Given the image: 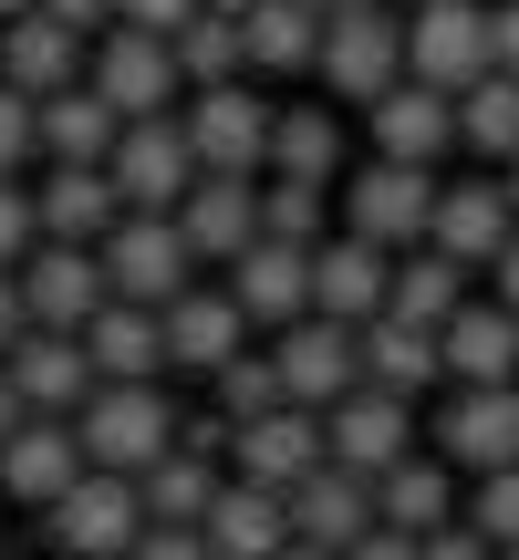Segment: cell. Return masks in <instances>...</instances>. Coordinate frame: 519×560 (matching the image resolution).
I'll return each mask as SVG.
<instances>
[{
    "label": "cell",
    "mask_w": 519,
    "mask_h": 560,
    "mask_svg": "<svg viewBox=\"0 0 519 560\" xmlns=\"http://www.w3.org/2000/svg\"><path fill=\"white\" fill-rule=\"evenodd\" d=\"M83 457L104 467V478H146L157 457H177V405L157 395V384H94V405H83Z\"/></svg>",
    "instance_id": "6da1fadb"
},
{
    "label": "cell",
    "mask_w": 519,
    "mask_h": 560,
    "mask_svg": "<svg viewBox=\"0 0 519 560\" xmlns=\"http://www.w3.org/2000/svg\"><path fill=\"white\" fill-rule=\"evenodd\" d=\"M104 177H115L125 219H177L208 166H198V145H187V115H157V125H125V145H115Z\"/></svg>",
    "instance_id": "7a4b0ae2"
},
{
    "label": "cell",
    "mask_w": 519,
    "mask_h": 560,
    "mask_svg": "<svg viewBox=\"0 0 519 560\" xmlns=\"http://www.w3.org/2000/svg\"><path fill=\"white\" fill-rule=\"evenodd\" d=\"M437 198H447V187L426 177V166L374 156L364 177H343V229L374 240V249H426V240H437Z\"/></svg>",
    "instance_id": "3957f363"
},
{
    "label": "cell",
    "mask_w": 519,
    "mask_h": 560,
    "mask_svg": "<svg viewBox=\"0 0 519 560\" xmlns=\"http://www.w3.org/2000/svg\"><path fill=\"white\" fill-rule=\"evenodd\" d=\"M322 83H333V104H364L374 115L384 94L405 83V11H333V32H322Z\"/></svg>",
    "instance_id": "277c9868"
},
{
    "label": "cell",
    "mask_w": 519,
    "mask_h": 560,
    "mask_svg": "<svg viewBox=\"0 0 519 560\" xmlns=\"http://www.w3.org/2000/svg\"><path fill=\"white\" fill-rule=\"evenodd\" d=\"M187 145H198L208 177H270L280 145V104H260L250 83H219V94H187Z\"/></svg>",
    "instance_id": "5b68a950"
},
{
    "label": "cell",
    "mask_w": 519,
    "mask_h": 560,
    "mask_svg": "<svg viewBox=\"0 0 519 560\" xmlns=\"http://www.w3.org/2000/svg\"><path fill=\"white\" fill-rule=\"evenodd\" d=\"M53 520V550L62 560H136V540L157 520H146V488L136 478H104V467H83V488L62 509H42Z\"/></svg>",
    "instance_id": "8992f818"
},
{
    "label": "cell",
    "mask_w": 519,
    "mask_h": 560,
    "mask_svg": "<svg viewBox=\"0 0 519 560\" xmlns=\"http://www.w3.org/2000/svg\"><path fill=\"white\" fill-rule=\"evenodd\" d=\"M499 73V52H488V11L478 0H426L416 21H405V83H437V94H468V83Z\"/></svg>",
    "instance_id": "52a82bcc"
},
{
    "label": "cell",
    "mask_w": 519,
    "mask_h": 560,
    "mask_svg": "<svg viewBox=\"0 0 519 560\" xmlns=\"http://www.w3.org/2000/svg\"><path fill=\"white\" fill-rule=\"evenodd\" d=\"M198 249H187L177 219H125L115 240H104V280H115V301H136V312H177L187 291H198Z\"/></svg>",
    "instance_id": "ba28073f"
},
{
    "label": "cell",
    "mask_w": 519,
    "mask_h": 560,
    "mask_svg": "<svg viewBox=\"0 0 519 560\" xmlns=\"http://www.w3.org/2000/svg\"><path fill=\"white\" fill-rule=\"evenodd\" d=\"M270 353H280V384H291V405H312V416H333L343 395H364V332H354V322H333V312L291 322Z\"/></svg>",
    "instance_id": "9c48e42d"
},
{
    "label": "cell",
    "mask_w": 519,
    "mask_h": 560,
    "mask_svg": "<svg viewBox=\"0 0 519 560\" xmlns=\"http://www.w3.org/2000/svg\"><path fill=\"white\" fill-rule=\"evenodd\" d=\"M83 83H94V94L115 104L125 125H157V115H166V94H187V73H177V42H157V32H125V21L104 32V52H94V73H83Z\"/></svg>",
    "instance_id": "30bf717a"
},
{
    "label": "cell",
    "mask_w": 519,
    "mask_h": 560,
    "mask_svg": "<svg viewBox=\"0 0 519 560\" xmlns=\"http://www.w3.org/2000/svg\"><path fill=\"white\" fill-rule=\"evenodd\" d=\"M21 301H32V332H83V322L115 301L104 249H62V240H42L32 260H21Z\"/></svg>",
    "instance_id": "8fae6325"
},
{
    "label": "cell",
    "mask_w": 519,
    "mask_h": 560,
    "mask_svg": "<svg viewBox=\"0 0 519 560\" xmlns=\"http://www.w3.org/2000/svg\"><path fill=\"white\" fill-rule=\"evenodd\" d=\"M322 425H333V467H354V478H395V467L416 457V405H405V395H384V384L343 395Z\"/></svg>",
    "instance_id": "7c38bea8"
},
{
    "label": "cell",
    "mask_w": 519,
    "mask_h": 560,
    "mask_svg": "<svg viewBox=\"0 0 519 560\" xmlns=\"http://www.w3.org/2000/svg\"><path fill=\"white\" fill-rule=\"evenodd\" d=\"M229 467H240L250 488H280L291 499L312 467H333V425L312 416V405H280V416H260V425H240V446H229Z\"/></svg>",
    "instance_id": "4fadbf2b"
},
{
    "label": "cell",
    "mask_w": 519,
    "mask_h": 560,
    "mask_svg": "<svg viewBox=\"0 0 519 560\" xmlns=\"http://www.w3.org/2000/svg\"><path fill=\"white\" fill-rule=\"evenodd\" d=\"M83 467H94V457H83V425L73 416H32L11 446H0V488H11L21 509H62L83 488Z\"/></svg>",
    "instance_id": "5bb4252c"
},
{
    "label": "cell",
    "mask_w": 519,
    "mask_h": 560,
    "mask_svg": "<svg viewBox=\"0 0 519 560\" xmlns=\"http://www.w3.org/2000/svg\"><path fill=\"white\" fill-rule=\"evenodd\" d=\"M312 312H333V322H384L395 312V249H374V240H354V229H343V240H322L312 249Z\"/></svg>",
    "instance_id": "9a60e30c"
},
{
    "label": "cell",
    "mask_w": 519,
    "mask_h": 560,
    "mask_svg": "<svg viewBox=\"0 0 519 560\" xmlns=\"http://www.w3.org/2000/svg\"><path fill=\"white\" fill-rule=\"evenodd\" d=\"M509 240H519V198H509L499 166H488V177H458L437 198V240L426 249H447V260H468V270H499Z\"/></svg>",
    "instance_id": "2e32d148"
},
{
    "label": "cell",
    "mask_w": 519,
    "mask_h": 560,
    "mask_svg": "<svg viewBox=\"0 0 519 560\" xmlns=\"http://www.w3.org/2000/svg\"><path fill=\"white\" fill-rule=\"evenodd\" d=\"M364 529H384V509H374V478H354V467H312V478L291 488V540L301 550H354Z\"/></svg>",
    "instance_id": "e0dca14e"
},
{
    "label": "cell",
    "mask_w": 519,
    "mask_h": 560,
    "mask_svg": "<svg viewBox=\"0 0 519 560\" xmlns=\"http://www.w3.org/2000/svg\"><path fill=\"white\" fill-rule=\"evenodd\" d=\"M437 446H447L458 467H478V478L519 467V384H458V405H447Z\"/></svg>",
    "instance_id": "ac0fdd59"
},
{
    "label": "cell",
    "mask_w": 519,
    "mask_h": 560,
    "mask_svg": "<svg viewBox=\"0 0 519 560\" xmlns=\"http://www.w3.org/2000/svg\"><path fill=\"white\" fill-rule=\"evenodd\" d=\"M83 73H94V62H83V32H62V21L21 11L11 32H0V83H11V94L53 104V94H73Z\"/></svg>",
    "instance_id": "d6986e66"
},
{
    "label": "cell",
    "mask_w": 519,
    "mask_h": 560,
    "mask_svg": "<svg viewBox=\"0 0 519 560\" xmlns=\"http://www.w3.org/2000/svg\"><path fill=\"white\" fill-rule=\"evenodd\" d=\"M229 301H240L260 332H291V322H312V249L260 240L250 260H229Z\"/></svg>",
    "instance_id": "ffe728a7"
},
{
    "label": "cell",
    "mask_w": 519,
    "mask_h": 560,
    "mask_svg": "<svg viewBox=\"0 0 519 560\" xmlns=\"http://www.w3.org/2000/svg\"><path fill=\"white\" fill-rule=\"evenodd\" d=\"M32 198H42V240H62V249H104L125 229V198L104 166H53Z\"/></svg>",
    "instance_id": "44dd1931"
},
{
    "label": "cell",
    "mask_w": 519,
    "mask_h": 560,
    "mask_svg": "<svg viewBox=\"0 0 519 560\" xmlns=\"http://www.w3.org/2000/svg\"><path fill=\"white\" fill-rule=\"evenodd\" d=\"M11 384H21V405H32V416H83V405H94V353H83V332H32L11 353Z\"/></svg>",
    "instance_id": "7402d4cb"
},
{
    "label": "cell",
    "mask_w": 519,
    "mask_h": 560,
    "mask_svg": "<svg viewBox=\"0 0 519 560\" xmlns=\"http://www.w3.org/2000/svg\"><path fill=\"white\" fill-rule=\"evenodd\" d=\"M177 229H187L198 260H250L260 249V177H198L187 208H177Z\"/></svg>",
    "instance_id": "603a6c76"
},
{
    "label": "cell",
    "mask_w": 519,
    "mask_h": 560,
    "mask_svg": "<svg viewBox=\"0 0 519 560\" xmlns=\"http://www.w3.org/2000/svg\"><path fill=\"white\" fill-rule=\"evenodd\" d=\"M447 145H458V94H437V83H395V94L374 104V156L437 166Z\"/></svg>",
    "instance_id": "cb8c5ba5"
},
{
    "label": "cell",
    "mask_w": 519,
    "mask_h": 560,
    "mask_svg": "<svg viewBox=\"0 0 519 560\" xmlns=\"http://www.w3.org/2000/svg\"><path fill=\"white\" fill-rule=\"evenodd\" d=\"M83 353H94V374L104 384H157L166 363V312H136V301H104L94 322H83Z\"/></svg>",
    "instance_id": "d4e9b609"
},
{
    "label": "cell",
    "mask_w": 519,
    "mask_h": 560,
    "mask_svg": "<svg viewBox=\"0 0 519 560\" xmlns=\"http://www.w3.org/2000/svg\"><path fill=\"white\" fill-rule=\"evenodd\" d=\"M208 550H219V560H280V550H291V499L229 478L219 509H208Z\"/></svg>",
    "instance_id": "484cf974"
},
{
    "label": "cell",
    "mask_w": 519,
    "mask_h": 560,
    "mask_svg": "<svg viewBox=\"0 0 519 560\" xmlns=\"http://www.w3.org/2000/svg\"><path fill=\"white\" fill-rule=\"evenodd\" d=\"M437 374H447V332H426V322H405V312L364 322V384H384V395L416 405Z\"/></svg>",
    "instance_id": "4316f807"
},
{
    "label": "cell",
    "mask_w": 519,
    "mask_h": 560,
    "mask_svg": "<svg viewBox=\"0 0 519 560\" xmlns=\"http://www.w3.org/2000/svg\"><path fill=\"white\" fill-rule=\"evenodd\" d=\"M240 342H250V312H240L229 291H187L177 312H166V353H177L187 374H229Z\"/></svg>",
    "instance_id": "83f0119b"
},
{
    "label": "cell",
    "mask_w": 519,
    "mask_h": 560,
    "mask_svg": "<svg viewBox=\"0 0 519 560\" xmlns=\"http://www.w3.org/2000/svg\"><path fill=\"white\" fill-rule=\"evenodd\" d=\"M115 145H125V115L94 94V83H73V94L42 104V156L53 166H115Z\"/></svg>",
    "instance_id": "f1b7e54d"
},
{
    "label": "cell",
    "mask_w": 519,
    "mask_h": 560,
    "mask_svg": "<svg viewBox=\"0 0 519 560\" xmlns=\"http://www.w3.org/2000/svg\"><path fill=\"white\" fill-rule=\"evenodd\" d=\"M447 374L458 384H519V312L509 301H468L447 322Z\"/></svg>",
    "instance_id": "f546056e"
},
{
    "label": "cell",
    "mask_w": 519,
    "mask_h": 560,
    "mask_svg": "<svg viewBox=\"0 0 519 560\" xmlns=\"http://www.w3.org/2000/svg\"><path fill=\"white\" fill-rule=\"evenodd\" d=\"M322 32L333 21L312 0H260L250 11V73H322Z\"/></svg>",
    "instance_id": "4dcf8cb0"
},
{
    "label": "cell",
    "mask_w": 519,
    "mask_h": 560,
    "mask_svg": "<svg viewBox=\"0 0 519 560\" xmlns=\"http://www.w3.org/2000/svg\"><path fill=\"white\" fill-rule=\"evenodd\" d=\"M374 509H384V529H405V540H437V529H458V488H447L437 457H405L395 478H374Z\"/></svg>",
    "instance_id": "1f68e13d"
},
{
    "label": "cell",
    "mask_w": 519,
    "mask_h": 560,
    "mask_svg": "<svg viewBox=\"0 0 519 560\" xmlns=\"http://www.w3.org/2000/svg\"><path fill=\"white\" fill-rule=\"evenodd\" d=\"M146 520H157V529H208V509H219V457H187V446H177V457H157V467H146Z\"/></svg>",
    "instance_id": "d6a6232c"
},
{
    "label": "cell",
    "mask_w": 519,
    "mask_h": 560,
    "mask_svg": "<svg viewBox=\"0 0 519 560\" xmlns=\"http://www.w3.org/2000/svg\"><path fill=\"white\" fill-rule=\"evenodd\" d=\"M270 177H301V187H333L343 177V115H333V104H291V115H280Z\"/></svg>",
    "instance_id": "836d02e7"
},
{
    "label": "cell",
    "mask_w": 519,
    "mask_h": 560,
    "mask_svg": "<svg viewBox=\"0 0 519 560\" xmlns=\"http://www.w3.org/2000/svg\"><path fill=\"white\" fill-rule=\"evenodd\" d=\"M177 73H187V94L250 83V21H229V11H198V21L177 32Z\"/></svg>",
    "instance_id": "e575fe53"
},
{
    "label": "cell",
    "mask_w": 519,
    "mask_h": 560,
    "mask_svg": "<svg viewBox=\"0 0 519 560\" xmlns=\"http://www.w3.org/2000/svg\"><path fill=\"white\" fill-rule=\"evenodd\" d=\"M395 312L426 322V332H447V322L468 312V260H447V249H405V260H395Z\"/></svg>",
    "instance_id": "d590c367"
},
{
    "label": "cell",
    "mask_w": 519,
    "mask_h": 560,
    "mask_svg": "<svg viewBox=\"0 0 519 560\" xmlns=\"http://www.w3.org/2000/svg\"><path fill=\"white\" fill-rule=\"evenodd\" d=\"M458 145H478L488 166H519V73H488L458 94Z\"/></svg>",
    "instance_id": "8d00e7d4"
},
{
    "label": "cell",
    "mask_w": 519,
    "mask_h": 560,
    "mask_svg": "<svg viewBox=\"0 0 519 560\" xmlns=\"http://www.w3.org/2000/svg\"><path fill=\"white\" fill-rule=\"evenodd\" d=\"M322 198H333V187L270 177V187H260V240H280V249H322Z\"/></svg>",
    "instance_id": "74e56055"
},
{
    "label": "cell",
    "mask_w": 519,
    "mask_h": 560,
    "mask_svg": "<svg viewBox=\"0 0 519 560\" xmlns=\"http://www.w3.org/2000/svg\"><path fill=\"white\" fill-rule=\"evenodd\" d=\"M219 405H229V416H240V425L280 416V405H291V384H280V353H240V363H229V374H219Z\"/></svg>",
    "instance_id": "f35d334b"
},
{
    "label": "cell",
    "mask_w": 519,
    "mask_h": 560,
    "mask_svg": "<svg viewBox=\"0 0 519 560\" xmlns=\"http://www.w3.org/2000/svg\"><path fill=\"white\" fill-rule=\"evenodd\" d=\"M468 529H478V540H499V550H519V467L478 478V499H468Z\"/></svg>",
    "instance_id": "ab89813d"
},
{
    "label": "cell",
    "mask_w": 519,
    "mask_h": 560,
    "mask_svg": "<svg viewBox=\"0 0 519 560\" xmlns=\"http://www.w3.org/2000/svg\"><path fill=\"white\" fill-rule=\"evenodd\" d=\"M32 249H42V198L21 177H0V270H21Z\"/></svg>",
    "instance_id": "60d3db41"
},
{
    "label": "cell",
    "mask_w": 519,
    "mask_h": 560,
    "mask_svg": "<svg viewBox=\"0 0 519 560\" xmlns=\"http://www.w3.org/2000/svg\"><path fill=\"white\" fill-rule=\"evenodd\" d=\"M32 156H42V104L0 83V177H21Z\"/></svg>",
    "instance_id": "b9f144b4"
},
{
    "label": "cell",
    "mask_w": 519,
    "mask_h": 560,
    "mask_svg": "<svg viewBox=\"0 0 519 560\" xmlns=\"http://www.w3.org/2000/svg\"><path fill=\"white\" fill-rule=\"evenodd\" d=\"M198 11H208V0H115V21H125V32H157V42H177Z\"/></svg>",
    "instance_id": "7bdbcfd3"
},
{
    "label": "cell",
    "mask_w": 519,
    "mask_h": 560,
    "mask_svg": "<svg viewBox=\"0 0 519 560\" xmlns=\"http://www.w3.org/2000/svg\"><path fill=\"white\" fill-rule=\"evenodd\" d=\"M32 342V301H21V270H0V363Z\"/></svg>",
    "instance_id": "ee69618b"
},
{
    "label": "cell",
    "mask_w": 519,
    "mask_h": 560,
    "mask_svg": "<svg viewBox=\"0 0 519 560\" xmlns=\"http://www.w3.org/2000/svg\"><path fill=\"white\" fill-rule=\"evenodd\" d=\"M136 560H219V550H208V529H146Z\"/></svg>",
    "instance_id": "f6af8a7d"
},
{
    "label": "cell",
    "mask_w": 519,
    "mask_h": 560,
    "mask_svg": "<svg viewBox=\"0 0 519 560\" xmlns=\"http://www.w3.org/2000/svg\"><path fill=\"white\" fill-rule=\"evenodd\" d=\"M426 560H499V540H478V529H437V540H426Z\"/></svg>",
    "instance_id": "bcb514c9"
},
{
    "label": "cell",
    "mask_w": 519,
    "mask_h": 560,
    "mask_svg": "<svg viewBox=\"0 0 519 560\" xmlns=\"http://www.w3.org/2000/svg\"><path fill=\"white\" fill-rule=\"evenodd\" d=\"M343 560H426V540H405V529H364Z\"/></svg>",
    "instance_id": "7dc6e473"
},
{
    "label": "cell",
    "mask_w": 519,
    "mask_h": 560,
    "mask_svg": "<svg viewBox=\"0 0 519 560\" xmlns=\"http://www.w3.org/2000/svg\"><path fill=\"white\" fill-rule=\"evenodd\" d=\"M42 21H62V32H104L115 0H42Z\"/></svg>",
    "instance_id": "c3c4849f"
},
{
    "label": "cell",
    "mask_w": 519,
    "mask_h": 560,
    "mask_svg": "<svg viewBox=\"0 0 519 560\" xmlns=\"http://www.w3.org/2000/svg\"><path fill=\"white\" fill-rule=\"evenodd\" d=\"M488 52H499V73H519V0L488 11Z\"/></svg>",
    "instance_id": "681fc988"
},
{
    "label": "cell",
    "mask_w": 519,
    "mask_h": 560,
    "mask_svg": "<svg viewBox=\"0 0 519 560\" xmlns=\"http://www.w3.org/2000/svg\"><path fill=\"white\" fill-rule=\"evenodd\" d=\"M21 425H32V405H21V384H11V363H0V446H11Z\"/></svg>",
    "instance_id": "f907efd6"
},
{
    "label": "cell",
    "mask_w": 519,
    "mask_h": 560,
    "mask_svg": "<svg viewBox=\"0 0 519 560\" xmlns=\"http://www.w3.org/2000/svg\"><path fill=\"white\" fill-rule=\"evenodd\" d=\"M499 301H509V312H519V240L499 249Z\"/></svg>",
    "instance_id": "816d5d0a"
},
{
    "label": "cell",
    "mask_w": 519,
    "mask_h": 560,
    "mask_svg": "<svg viewBox=\"0 0 519 560\" xmlns=\"http://www.w3.org/2000/svg\"><path fill=\"white\" fill-rule=\"evenodd\" d=\"M312 11H322V21H333V11H374V0H312Z\"/></svg>",
    "instance_id": "f5cc1de1"
},
{
    "label": "cell",
    "mask_w": 519,
    "mask_h": 560,
    "mask_svg": "<svg viewBox=\"0 0 519 560\" xmlns=\"http://www.w3.org/2000/svg\"><path fill=\"white\" fill-rule=\"evenodd\" d=\"M21 11H42V0H0V32H11V21H21Z\"/></svg>",
    "instance_id": "db71d44e"
},
{
    "label": "cell",
    "mask_w": 519,
    "mask_h": 560,
    "mask_svg": "<svg viewBox=\"0 0 519 560\" xmlns=\"http://www.w3.org/2000/svg\"><path fill=\"white\" fill-rule=\"evenodd\" d=\"M208 11H229V21H250V11H260V0H208Z\"/></svg>",
    "instance_id": "11a10c76"
},
{
    "label": "cell",
    "mask_w": 519,
    "mask_h": 560,
    "mask_svg": "<svg viewBox=\"0 0 519 560\" xmlns=\"http://www.w3.org/2000/svg\"><path fill=\"white\" fill-rule=\"evenodd\" d=\"M280 560H333V550H301V540H291V550H280Z\"/></svg>",
    "instance_id": "9f6ffc18"
},
{
    "label": "cell",
    "mask_w": 519,
    "mask_h": 560,
    "mask_svg": "<svg viewBox=\"0 0 519 560\" xmlns=\"http://www.w3.org/2000/svg\"><path fill=\"white\" fill-rule=\"evenodd\" d=\"M499 177H509V198H519V166H499Z\"/></svg>",
    "instance_id": "6f0895ef"
},
{
    "label": "cell",
    "mask_w": 519,
    "mask_h": 560,
    "mask_svg": "<svg viewBox=\"0 0 519 560\" xmlns=\"http://www.w3.org/2000/svg\"><path fill=\"white\" fill-rule=\"evenodd\" d=\"M405 11H426V0H405Z\"/></svg>",
    "instance_id": "680465c9"
},
{
    "label": "cell",
    "mask_w": 519,
    "mask_h": 560,
    "mask_svg": "<svg viewBox=\"0 0 519 560\" xmlns=\"http://www.w3.org/2000/svg\"><path fill=\"white\" fill-rule=\"evenodd\" d=\"M499 560H519V550H499Z\"/></svg>",
    "instance_id": "91938a15"
}]
</instances>
